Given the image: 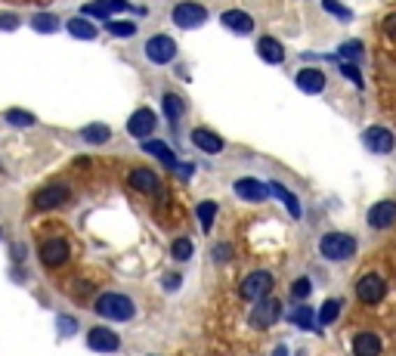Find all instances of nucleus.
Instances as JSON below:
<instances>
[{
	"label": "nucleus",
	"instance_id": "f257e3e1",
	"mask_svg": "<svg viewBox=\"0 0 396 356\" xmlns=\"http://www.w3.org/2000/svg\"><path fill=\"white\" fill-rule=\"evenodd\" d=\"M93 307H96L99 316L115 319V322H127V319H133V313H136V307H133L131 297L115 295V291H109V295H99Z\"/></svg>",
	"mask_w": 396,
	"mask_h": 356
},
{
	"label": "nucleus",
	"instance_id": "f03ea898",
	"mask_svg": "<svg viewBox=\"0 0 396 356\" xmlns=\"http://www.w3.org/2000/svg\"><path fill=\"white\" fill-rule=\"evenodd\" d=\"M319 254L325 260H350L356 254V239L350 232H325L319 239Z\"/></svg>",
	"mask_w": 396,
	"mask_h": 356
},
{
	"label": "nucleus",
	"instance_id": "7ed1b4c3",
	"mask_svg": "<svg viewBox=\"0 0 396 356\" xmlns=\"http://www.w3.org/2000/svg\"><path fill=\"white\" fill-rule=\"evenodd\" d=\"M362 146L369 149L372 155H390L396 149V133L384 124H372L369 131L362 133Z\"/></svg>",
	"mask_w": 396,
	"mask_h": 356
},
{
	"label": "nucleus",
	"instance_id": "20e7f679",
	"mask_svg": "<svg viewBox=\"0 0 396 356\" xmlns=\"http://www.w3.org/2000/svg\"><path fill=\"white\" fill-rule=\"evenodd\" d=\"M170 19H174V25H177V28H186V31H192V28L205 25V19H207V6L196 3V0H183V3H177V6H174Z\"/></svg>",
	"mask_w": 396,
	"mask_h": 356
},
{
	"label": "nucleus",
	"instance_id": "39448f33",
	"mask_svg": "<svg viewBox=\"0 0 396 356\" xmlns=\"http://www.w3.org/2000/svg\"><path fill=\"white\" fill-rule=\"evenodd\" d=\"M272 285H276V279H272V273H266V269H257V273L244 276L242 285H239V295L244 297V301H261V297H266L272 291Z\"/></svg>",
	"mask_w": 396,
	"mask_h": 356
},
{
	"label": "nucleus",
	"instance_id": "423d86ee",
	"mask_svg": "<svg viewBox=\"0 0 396 356\" xmlns=\"http://www.w3.org/2000/svg\"><path fill=\"white\" fill-rule=\"evenodd\" d=\"M384 295H387V279L381 273H365V276H359V282H356V297L362 304H381L384 301Z\"/></svg>",
	"mask_w": 396,
	"mask_h": 356
},
{
	"label": "nucleus",
	"instance_id": "0eeeda50",
	"mask_svg": "<svg viewBox=\"0 0 396 356\" xmlns=\"http://www.w3.org/2000/svg\"><path fill=\"white\" fill-rule=\"evenodd\" d=\"M177 56V40L170 38V34H155V38H149L146 44V59L155 62V66H168V62H174Z\"/></svg>",
	"mask_w": 396,
	"mask_h": 356
},
{
	"label": "nucleus",
	"instance_id": "6e6552de",
	"mask_svg": "<svg viewBox=\"0 0 396 356\" xmlns=\"http://www.w3.org/2000/svg\"><path fill=\"white\" fill-rule=\"evenodd\" d=\"M279 316H282V304H279L272 295H266V297H261V301H254L251 322H254L257 329H270V325H276Z\"/></svg>",
	"mask_w": 396,
	"mask_h": 356
},
{
	"label": "nucleus",
	"instance_id": "1a4fd4ad",
	"mask_svg": "<svg viewBox=\"0 0 396 356\" xmlns=\"http://www.w3.org/2000/svg\"><path fill=\"white\" fill-rule=\"evenodd\" d=\"M71 258V248L66 239H44L41 242V263L44 267H62Z\"/></svg>",
	"mask_w": 396,
	"mask_h": 356
},
{
	"label": "nucleus",
	"instance_id": "9d476101",
	"mask_svg": "<svg viewBox=\"0 0 396 356\" xmlns=\"http://www.w3.org/2000/svg\"><path fill=\"white\" fill-rule=\"evenodd\" d=\"M233 192L242 202H266L270 198V183H261L254 177H242V180L233 183Z\"/></svg>",
	"mask_w": 396,
	"mask_h": 356
},
{
	"label": "nucleus",
	"instance_id": "9b49d317",
	"mask_svg": "<svg viewBox=\"0 0 396 356\" xmlns=\"http://www.w3.org/2000/svg\"><path fill=\"white\" fill-rule=\"evenodd\" d=\"M155 127H158V118H155L152 109H136L131 115V121H127V133L136 140H149Z\"/></svg>",
	"mask_w": 396,
	"mask_h": 356
},
{
	"label": "nucleus",
	"instance_id": "f8f14e48",
	"mask_svg": "<svg viewBox=\"0 0 396 356\" xmlns=\"http://www.w3.org/2000/svg\"><path fill=\"white\" fill-rule=\"evenodd\" d=\"M396 223V202L384 198V202H374L369 208V226L372 230H390Z\"/></svg>",
	"mask_w": 396,
	"mask_h": 356
},
{
	"label": "nucleus",
	"instance_id": "ddd939ff",
	"mask_svg": "<svg viewBox=\"0 0 396 356\" xmlns=\"http://www.w3.org/2000/svg\"><path fill=\"white\" fill-rule=\"evenodd\" d=\"M68 186H44L41 192H34V208L38 211H53L59 208V205L68 202Z\"/></svg>",
	"mask_w": 396,
	"mask_h": 356
},
{
	"label": "nucleus",
	"instance_id": "4468645a",
	"mask_svg": "<svg viewBox=\"0 0 396 356\" xmlns=\"http://www.w3.org/2000/svg\"><path fill=\"white\" fill-rule=\"evenodd\" d=\"M294 84H298L304 94L316 96V94H322V90H325L328 77H325V71H322V68H300L298 77H294Z\"/></svg>",
	"mask_w": 396,
	"mask_h": 356
},
{
	"label": "nucleus",
	"instance_id": "2eb2a0df",
	"mask_svg": "<svg viewBox=\"0 0 396 356\" xmlns=\"http://www.w3.org/2000/svg\"><path fill=\"white\" fill-rule=\"evenodd\" d=\"M87 347L90 350H99V353H115L121 347V338L112 329H90Z\"/></svg>",
	"mask_w": 396,
	"mask_h": 356
},
{
	"label": "nucleus",
	"instance_id": "dca6fc26",
	"mask_svg": "<svg viewBox=\"0 0 396 356\" xmlns=\"http://www.w3.org/2000/svg\"><path fill=\"white\" fill-rule=\"evenodd\" d=\"M381 350H384V341H381V334L359 332L356 338H353V356H381Z\"/></svg>",
	"mask_w": 396,
	"mask_h": 356
},
{
	"label": "nucleus",
	"instance_id": "f3484780",
	"mask_svg": "<svg viewBox=\"0 0 396 356\" xmlns=\"http://www.w3.org/2000/svg\"><path fill=\"white\" fill-rule=\"evenodd\" d=\"M192 146H198L201 152H207V155H217V152H223L226 142L214 131H207V127H196V131H192Z\"/></svg>",
	"mask_w": 396,
	"mask_h": 356
},
{
	"label": "nucleus",
	"instance_id": "a211bd4d",
	"mask_svg": "<svg viewBox=\"0 0 396 356\" xmlns=\"http://www.w3.org/2000/svg\"><path fill=\"white\" fill-rule=\"evenodd\" d=\"M220 22L235 34H251L254 31V19H251V13H244V10H226L220 16Z\"/></svg>",
	"mask_w": 396,
	"mask_h": 356
},
{
	"label": "nucleus",
	"instance_id": "6ab92c4d",
	"mask_svg": "<svg viewBox=\"0 0 396 356\" xmlns=\"http://www.w3.org/2000/svg\"><path fill=\"white\" fill-rule=\"evenodd\" d=\"M127 183H131L136 192H146V195H152V192L161 189V186H158L155 170H149V168H133L131 177H127Z\"/></svg>",
	"mask_w": 396,
	"mask_h": 356
},
{
	"label": "nucleus",
	"instance_id": "aec40b11",
	"mask_svg": "<svg viewBox=\"0 0 396 356\" xmlns=\"http://www.w3.org/2000/svg\"><path fill=\"white\" fill-rule=\"evenodd\" d=\"M142 152H149L152 158H158L168 170H174V168H177V155H174V149H170L164 140H146V142H142Z\"/></svg>",
	"mask_w": 396,
	"mask_h": 356
},
{
	"label": "nucleus",
	"instance_id": "412c9836",
	"mask_svg": "<svg viewBox=\"0 0 396 356\" xmlns=\"http://www.w3.org/2000/svg\"><path fill=\"white\" fill-rule=\"evenodd\" d=\"M257 53H261V59L270 62V66L285 62V47L279 44L276 38H261V40H257Z\"/></svg>",
	"mask_w": 396,
	"mask_h": 356
},
{
	"label": "nucleus",
	"instance_id": "4be33fe9",
	"mask_svg": "<svg viewBox=\"0 0 396 356\" xmlns=\"http://www.w3.org/2000/svg\"><path fill=\"white\" fill-rule=\"evenodd\" d=\"M270 192L279 198V202L285 205L288 214H291L294 220H300V214H304V208H300V202H298V198H294V192H291V189L282 186V183H270Z\"/></svg>",
	"mask_w": 396,
	"mask_h": 356
},
{
	"label": "nucleus",
	"instance_id": "5701e85b",
	"mask_svg": "<svg viewBox=\"0 0 396 356\" xmlns=\"http://www.w3.org/2000/svg\"><path fill=\"white\" fill-rule=\"evenodd\" d=\"M68 34L78 40H96L99 38V28L87 22V19H68Z\"/></svg>",
	"mask_w": 396,
	"mask_h": 356
},
{
	"label": "nucleus",
	"instance_id": "b1692460",
	"mask_svg": "<svg viewBox=\"0 0 396 356\" xmlns=\"http://www.w3.org/2000/svg\"><path fill=\"white\" fill-rule=\"evenodd\" d=\"M81 140L90 142V146H103V142L112 140V131L105 124H87V127H81Z\"/></svg>",
	"mask_w": 396,
	"mask_h": 356
},
{
	"label": "nucleus",
	"instance_id": "393cba45",
	"mask_svg": "<svg viewBox=\"0 0 396 356\" xmlns=\"http://www.w3.org/2000/svg\"><path fill=\"white\" fill-rule=\"evenodd\" d=\"M6 124H13V127H34L38 124V118L31 115V112H25V109H6Z\"/></svg>",
	"mask_w": 396,
	"mask_h": 356
},
{
	"label": "nucleus",
	"instance_id": "a878e982",
	"mask_svg": "<svg viewBox=\"0 0 396 356\" xmlns=\"http://www.w3.org/2000/svg\"><path fill=\"white\" fill-rule=\"evenodd\" d=\"M31 28L41 34H53L56 28H59V19H56L53 13H38V16L31 19Z\"/></svg>",
	"mask_w": 396,
	"mask_h": 356
},
{
	"label": "nucleus",
	"instance_id": "bb28decb",
	"mask_svg": "<svg viewBox=\"0 0 396 356\" xmlns=\"http://www.w3.org/2000/svg\"><path fill=\"white\" fill-rule=\"evenodd\" d=\"M164 115H168L170 124H177L179 115H183V99L177 94H164Z\"/></svg>",
	"mask_w": 396,
	"mask_h": 356
},
{
	"label": "nucleus",
	"instance_id": "cd10ccee",
	"mask_svg": "<svg viewBox=\"0 0 396 356\" xmlns=\"http://www.w3.org/2000/svg\"><path fill=\"white\" fill-rule=\"evenodd\" d=\"M109 34H115V38H133L136 34V22H131V19H124V22H121V19H109Z\"/></svg>",
	"mask_w": 396,
	"mask_h": 356
},
{
	"label": "nucleus",
	"instance_id": "c85d7f7f",
	"mask_svg": "<svg viewBox=\"0 0 396 356\" xmlns=\"http://www.w3.org/2000/svg\"><path fill=\"white\" fill-rule=\"evenodd\" d=\"M84 16H93V19H103V22H109L115 13L109 10V3H105V0H93V3H84Z\"/></svg>",
	"mask_w": 396,
	"mask_h": 356
},
{
	"label": "nucleus",
	"instance_id": "c756f323",
	"mask_svg": "<svg viewBox=\"0 0 396 356\" xmlns=\"http://www.w3.org/2000/svg\"><path fill=\"white\" fill-rule=\"evenodd\" d=\"M365 53V47L359 44V40H347V44H341V50H337V56H341L344 62H359Z\"/></svg>",
	"mask_w": 396,
	"mask_h": 356
},
{
	"label": "nucleus",
	"instance_id": "7c9ffc66",
	"mask_svg": "<svg viewBox=\"0 0 396 356\" xmlns=\"http://www.w3.org/2000/svg\"><path fill=\"white\" fill-rule=\"evenodd\" d=\"M288 319H291V325H298V329H313L316 325V313L309 307H298Z\"/></svg>",
	"mask_w": 396,
	"mask_h": 356
},
{
	"label": "nucleus",
	"instance_id": "2f4dec72",
	"mask_svg": "<svg viewBox=\"0 0 396 356\" xmlns=\"http://www.w3.org/2000/svg\"><path fill=\"white\" fill-rule=\"evenodd\" d=\"M214 217H217V202H201L198 205V223H201V230H211Z\"/></svg>",
	"mask_w": 396,
	"mask_h": 356
},
{
	"label": "nucleus",
	"instance_id": "473e14b6",
	"mask_svg": "<svg viewBox=\"0 0 396 356\" xmlns=\"http://www.w3.org/2000/svg\"><path fill=\"white\" fill-rule=\"evenodd\" d=\"M322 6H325V13L341 19V22H350V19H353V10H350V6H344L341 0H322Z\"/></svg>",
	"mask_w": 396,
	"mask_h": 356
},
{
	"label": "nucleus",
	"instance_id": "72a5a7b5",
	"mask_svg": "<svg viewBox=\"0 0 396 356\" xmlns=\"http://www.w3.org/2000/svg\"><path fill=\"white\" fill-rule=\"evenodd\" d=\"M337 313H341V301H325L322 310L316 313V316H319V325H331L337 319Z\"/></svg>",
	"mask_w": 396,
	"mask_h": 356
},
{
	"label": "nucleus",
	"instance_id": "f704fd0d",
	"mask_svg": "<svg viewBox=\"0 0 396 356\" xmlns=\"http://www.w3.org/2000/svg\"><path fill=\"white\" fill-rule=\"evenodd\" d=\"M309 295H313V282H309L307 276H304V279L291 282V297H294V301H304V297H309Z\"/></svg>",
	"mask_w": 396,
	"mask_h": 356
},
{
	"label": "nucleus",
	"instance_id": "c9c22d12",
	"mask_svg": "<svg viewBox=\"0 0 396 356\" xmlns=\"http://www.w3.org/2000/svg\"><path fill=\"white\" fill-rule=\"evenodd\" d=\"M170 254H174V260H189L192 258V242L189 239H177L174 245H170Z\"/></svg>",
	"mask_w": 396,
	"mask_h": 356
},
{
	"label": "nucleus",
	"instance_id": "e433bc0d",
	"mask_svg": "<svg viewBox=\"0 0 396 356\" xmlns=\"http://www.w3.org/2000/svg\"><path fill=\"white\" fill-rule=\"evenodd\" d=\"M341 75L356 84V87H362V71H359L356 62H341Z\"/></svg>",
	"mask_w": 396,
	"mask_h": 356
},
{
	"label": "nucleus",
	"instance_id": "4c0bfd02",
	"mask_svg": "<svg viewBox=\"0 0 396 356\" xmlns=\"http://www.w3.org/2000/svg\"><path fill=\"white\" fill-rule=\"evenodd\" d=\"M384 34L396 44V13H390V16H384Z\"/></svg>",
	"mask_w": 396,
	"mask_h": 356
},
{
	"label": "nucleus",
	"instance_id": "58836bf2",
	"mask_svg": "<svg viewBox=\"0 0 396 356\" xmlns=\"http://www.w3.org/2000/svg\"><path fill=\"white\" fill-rule=\"evenodd\" d=\"M0 28H6V31H13V28H19V19L13 16V13H0Z\"/></svg>",
	"mask_w": 396,
	"mask_h": 356
},
{
	"label": "nucleus",
	"instance_id": "ea45409f",
	"mask_svg": "<svg viewBox=\"0 0 396 356\" xmlns=\"http://www.w3.org/2000/svg\"><path fill=\"white\" fill-rule=\"evenodd\" d=\"M59 332L62 334H75L78 332V322H75V319H68V316H59Z\"/></svg>",
	"mask_w": 396,
	"mask_h": 356
},
{
	"label": "nucleus",
	"instance_id": "a19ab883",
	"mask_svg": "<svg viewBox=\"0 0 396 356\" xmlns=\"http://www.w3.org/2000/svg\"><path fill=\"white\" fill-rule=\"evenodd\" d=\"M105 3H109L112 13H127V10H131V3H127V0H105Z\"/></svg>",
	"mask_w": 396,
	"mask_h": 356
},
{
	"label": "nucleus",
	"instance_id": "79ce46f5",
	"mask_svg": "<svg viewBox=\"0 0 396 356\" xmlns=\"http://www.w3.org/2000/svg\"><path fill=\"white\" fill-rule=\"evenodd\" d=\"M179 285V276H164V288H177Z\"/></svg>",
	"mask_w": 396,
	"mask_h": 356
},
{
	"label": "nucleus",
	"instance_id": "37998d69",
	"mask_svg": "<svg viewBox=\"0 0 396 356\" xmlns=\"http://www.w3.org/2000/svg\"><path fill=\"white\" fill-rule=\"evenodd\" d=\"M214 258H217V260H226V258H229V248H217V251H214Z\"/></svg>",
	"mask_w": 396,
	"mask_h": 356
}]
</instances>
